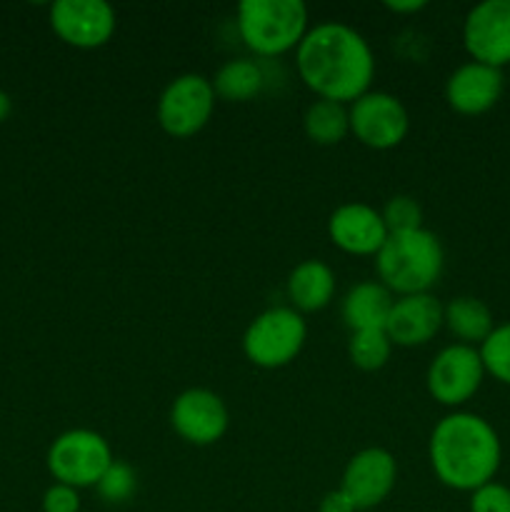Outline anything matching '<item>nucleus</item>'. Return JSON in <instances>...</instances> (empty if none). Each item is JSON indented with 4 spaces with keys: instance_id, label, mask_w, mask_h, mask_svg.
Masks as SVG:
<instances>
[{
    "instance_id": "obj_1",
    "label": "nucleus",
    "mask_w": 510,
    "mask_h": 512,
    "mask_svg": "<svg viewBox=\"0 0 510 512\" xmlns=\"http://www.w3.org/2000/svg\"><path fill=\"white\" fill-rule=\"evenodd\" d=\"M295 68L315 98L350 105L368 93L375 78V53L353 25L325 20L308 28L295 48Z\"/></svg>"
},
{
    "instance_id": "obj_2",
    "label": "nucleus",
    "mask_w": 510,
    "mask_h": 512,
    "mask_svg": "<svg viewBox=\"0 0 510 512\" xmlns=\"http://www.w3.org/2000/svg\"><path fill=\"white\" fill-rule=\"evenodd\" d=\"M428 458L435 478L445 488L473 493L485 483H493L503 448L488 420L455 410L435 423L428 440Z\"/></svg>"
},
{
    "instance_id": "obj_3",
    "label": "nucleus",
    "mask_w": 510,
    "mask_h": 512,
    "mask_svg": "<svg viewBox=\"0 0 510 512\" xmlns=\"http://www.w3.org/2000/svg\"><path fill=\"white\" fill-rule=\"evenodd\" d=\"M445 268V250L438 235L428 228L390 233L375 255L378 280L395 295L430 293Z\"/></svg>"
},
{
    "instance_id": "obj_4",
    "label": "nucleus",
    "mask_w": 510,
    "mask_h": 512,
    "mask_svg": "<svg viewBox=\"0 0 510 512\" xmlns=\"http://www.w3.org/2000/svg\"><path fill=\"white\" fill-rule=\"evenodd\" d=\"M240 40L258 58H278L308 33V8L300 0H243L235 10Z\"/></svg>"
},
{
    "instance_id": "obj_5",
    "label": "nucleus",
    "mask_w": 510,
    "mask_h": 512,
    "mask_svg": "<svg viewBox=\"0 0 510 512\" xmlns=\"http://www.w3.org/2000/svg\"><path fill=\"white\" fill-rule=\"evenodd\" d=\"M308 323L290 305L268 308L250 320L243 333V353L255 368L278 370L293 363L305 348Z\"/></svg>"
},
{
    "instance_id": "obj_6",
    "label": "nucleus",
    "mask_w": 510,
    "mask_h": 512,
    "mask_svg": "<svg viewBox=\"0 0 510 512\" xmlns=\"http://www.w3.org/2000/svg\"><path fill=\"white\" fill-rule=\"evenodd\" d=\"M113 460V450L103 435L88 428H73L50 443L45 463L55 483L80 490L95 488Z\"/></svg>"
},
{
    "instance_id": "obj_7",
    "label": "nucleus",
    "mask_w": 510,
    "mask_h": 512,
    "mask_svg": "<svg viewBox=\"0 0 510 512\" xmlns=\"http://www.w3.org/2000/svg\"><path fill=\"white\" fill-rule=\"evenodd\" d=\"M215 100L218 95L210 78L200 73L178 75L165 85L155 105L158 125L170 138H193L213 118Z\"/></svg>"
},
{
    "instance_id": "obj_8",
    "label": "nucleus",
    "mask_w": 510,
    "mask_h": 512,
    "mask_svg": "<svg viewBox=\"0 0 510 512\" xmlns=\"http://www.w3.org/2000/svg\"><path fill=\"white\" fill-rule=\"evenodd\" d=\"M350 135L370 150H393L410 130L408 108L388 90H368L348 105Z\"/></svg>"
},
{
    "instance_id": "obj_9",
    "label": "nucleus",
    "mask_w": 510,
    "mask_h": 512,
    "mask_svg": "<svg viewBox=\"0 0 510 512\" xmlns=\"http://www.w3.org/2000/svg\"><path fill=\"white\" fill-rule=\"evenodd\" d=\"M485 378L478 348L463 343L445 345L428 365L425 385L435 403L445 408H460L480 390Z\"/></svg>"
},
{
    "instance_id": "obj_10",
    "label": "nucleus",
    "mask_w": 510,
    "mask_h": 512,
    "mask_svg": "<svg viewBox=\"0 0 510 512\" xmlns=\"http://www.w3.org/2000/svg\"><path fill=\"white\" fill-rule=\"evenodd\" d=\"M48 20L65 45L80 50L103 48L118 28V15L105 0H55Z\"/></svg>"
},
{
    "instance_id": "obj_11",
    "label": "nucleus",
    "mask_w": 510,
    "mask_h": 512,
    "mask_svg": "<svg viewBox=\"0 0 510 512\" xmlns=\"http://www.w3.org/2000/svg\"><path fill=\"white\" fill-rule=\"evenodd\" d=\"M170 425L185 443L195 448H208L228 433V405L213 390L188 388L170 405Z\"/></svg>"
},
{
    "instance_id": "obj_12",
    "label": "nucleus",
    "mask_w": 510,
    "mask_h": 512,
    "mask_svg": "<svg viewBox=\"0 0 510 512\" xmlns=\"http://www.w3.org/2000/svg\"><path fill=\"white\" fill-rule=\"evenodd\" d=\"M463 43L475 63L498 70L510 65V0H483L470 8Z\"/></svg>"
},
{
    "instance_id": "obj_13",
    "label": "nucleus",
    "mask_w": 510,
    "mask_h": 512,
    "mask_svg": "<svg viewBox=\"0 0 510 512\" xmlns=\"http://www.w3.org/2000/svg\"><path fill=\"white\" fill-rule=\"evenodd\" d=\"M398 483V460L385 448H365L345 463L340 490L353 500L355 510L378 508Z\"/></svg>"
},
{
    "instance_id": "obj_14",
    "label": "nucleus",
    "mask_w": 510,
    "mask_h": 512,
    "mask_svg": "<svg viewBox=\"0 0 510 512\" xmlns=\"http://www.w3.org/2000/svg\"><path fill=\"white\" fill-rule=\"evenodd\" d=\"M388 235L380 210L368 203H343L328 218L330 243L348 255H360V258L373 255L375 258Z\"/></svg>"
},
{
    "instance_id": "obj_15",
    "label": "nucleus",
    "mask_w": 510,
    "mask_h": 512,
    "mask_svg": "<svg viewBox=\"0 0 510 512\" xmlns=\"http://www.w3.org/2000/svg\"><path fill=\"white\" fill-rule=\"evenodd\" d=\"M445 305L433 293L403 295L395 298L393 310L385 323V333L400 348L428 345L443 328Z\"/></svg>"
},
{
    "instance_id": "obj_16",
    "label": "nucleus",
    "mask_w": 510,
    "mask_h": 512,
    "mask_svg": "<svg viewBox=\"0 0 510 512\" xmlns=\"http://www.w3.org/2000/svg\"><path fill=\"white\" fill-rule=\"evenodd\" d=\"M503 88V70L468 60L445 80V100L460 115H483L498 105Z\"/></svg>"
},
{
    "instance_id": "obj_17",
    "label": "nucleus",
    "mask_w": 510,
    "mask_h": 512,
    "mask_svg": "<svg viewBox=\"0 0 510 512\" xmlns=\"http://www.w3.org/2000/svg\"><path fill=\"white\" fill-rule=\"evenodd\" d=\"M335 288H338L335 270L323 260H303L290 270L285 280L290 308L298 310L300 315L328 308L335 298Z\"/></svg>"
},
{
    "instance_id": "obj_18",
    "label": "nucleus",
    "mask_w": 510,
    "mask_h": 512,
    "mask_svg": "<svg viewBox=\"0 0 510 512\" xmlns=\"http://www.w3.org/2000/svg\"><path fill=\"white\" fill-rule=\"evenodd\" d=\"M395 295L380 280H363L353 285L343 298V320L350 333L358 330H385L393 310Z\"/></svg>"
},
{
    "instance_id": "obj_19",
    "label": "nucleus",
    "mask_w": 510,
    "mask_h": 512,
    "mask_svg": "<svg viewBox=\"0 0 510 512\" xmlns=\"http://www.w3.org/2000/svg\"><path fill=\"white\" fill-rule=\"evenodd\" d=\"M443 328L450 330L453 338L463 345H480L490 333H493V313L488 305L473 295H460L445 305Z\"/></svg>"
},
{
    "instance_id": "obj_20",
    "label": "nucleus",
    "mask_w": 510,
    "mask_h": 512,
    "mask_svg": "<svg viewBox=\"0 0 510 512\" xmlns=\"http://www.w3.org/2000/svg\"><path fill=\"white\" fill-rule=\"evenodd\" d=\"M213 90L228 103H248L258 98L265 88V70L255 58H233L213 75Z\"/></svg>"
},
{
    "instance_id": "obj_21",
    "label": "nucleus",
    "mask_w": 510,
    "mask_h": 512,
    "mask_svg": "<svg viewBox=\"0 0 510 512\" xmlns=\"http://www.w3.org/2000/svg\"><path fill=\"white\" fill-rule=\"evenodd\" d=\"M303 128L308 140L315 145H338L350 135L348 105L335 103V100L315 98L303 115Z\"/></svg>"
},
{
    "instance_id": "obj_22",
    "label": "nucleus",
    "mask_w": 510,
    "mask_h": 512,
    "mask_svg": "<svg viewBox=\"0 0 510 512\" xmlns=\"http://www.w3.org/2000/svg\"><path fill=\"white\" fill-rule=\"evenodd\" d=\"M393 348V340L385 330H358V333H350L348 358L358 370L375 373L388 365Z\"/></svg>"
},
{
    "instance_id": "obj_23",
    "label": "nucleus",
    "mask_w": 510,
    "mask_h": 512,
    "mask_svg": "<svg viewBox=\"0 0 510 512\" xmlns=\"http://www.w3.org/2000/svg\"><path fill=\"white\" fill-rule=\"evenodd\" d=\"M485 375H493L498 383L510 385V323L495 325L493 333L478 345Z\"/></svg>"
},
{
    "instance_id": "obj_24",
    "label": "nucleus",
    "mask_w": 510,
    "mask_h": 512,
    "mask_svg": "<svg viewBox=\"0 0 510 512\" xmlns=\"http://www.w3.org/2000/svg\"><path fill=\"white\" fill-rule=\"evenodd\" d=\"M95 490L103 498V503L123 505L138 493V475L123 460H113L110 468L103 473V478H100V483L95 485Z\"/></svg>"
},
{
    "instance_id": "obj_25",
    "label": "nucleus",
    "mask_w": 510,
    "mask_h": 512,
    "mask_svg": "<svg viewBox=\"0 0 510 512\" xmlns=\"http://www.w3.org/2000/svg\"><path fill=\"white\" fill-rule=\"evenodd\" d=\"M388 233H408L423 228V208L413 195H393L380 210Z\"/></svg>"
},
{
    "instance_id": "obj_26",
    "label": "nucleus",
    "mask_w": 510,
    "mask_h": 512,
    "mask_svg": "<svg viewBox=\"0 0 510 512\" xmlns=\"http://www.w3.org/2000/svg\"><path fill=\"white\" fill-rule=\"evenodd\" d=\"M470 512H510V488L503 483H485L470 493Z\"/></svg>"
},
{
    "instance_id": "obj_27",
    "label": "nucleus",
    "mask_w": 510,
    "mask_h": 512,
    "mask_svg": "<svg viewBox=\"0 0 510 512\" xmlns=\"http://www.w3.org/2000/svg\"><path fill=\"white\" fill-rule=\"evenodd\" d=\"M43 512H80V493L70 485L53 483L43 495Z\"/></svg>"
},
{
    "instance_id": "obj_28",
    "label": "nucleus",
    "mask_w": 510,
    "mask_h": 512,
    "mask_svg": "<svg viewBox=\"0 0 510 512\" xmlns=\"http://www.w3.org/2000/svg\"><path fill=\"white\" fill-rule=\"evenodd\" d=\"M318 512H358V510H355L353 500H350L348 495L338 488V490H330V493L323 495V500H320V505H318Z\"/></svg>"
},
{
    "instance_id": "obj_29",
    "label": "nucleus",
    "mask_w": 510,
    "mask_h": 512,
    "mask_svg": "<svg viewBox=\"0 0 510 512\" xmlns=\"http://www.w3.org/2000/svg\"><path fill=\"white\" fill-rule=\"evenodd\" d=\"M385 8L395 15H413L428 8V3H425V0H388Z\"/></svg>"
},
{
    "instance_id": "obj_30",
    "label": "nucleus",
    "mask_w": 510,
    "mask_h": 512,
    "mask_svg": "<svg viewBox=\"0 0 510 512\" xmlns=\"http://www.w3.org/2000/svg\"><path fill=\"white\" fill-rule=\"evenodd\" d=\"M10 110H13V103H10V95L0 90V123H3V120L8 118Z\"/></svg>"
}]
</instances>
